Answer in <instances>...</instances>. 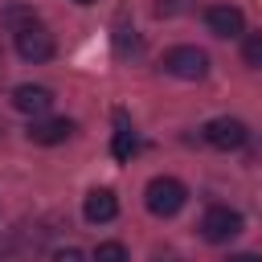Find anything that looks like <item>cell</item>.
Returning <instances> with one entry per match:
<instances>
[{
	"instance_id": "cell-9",
	"label": "cell",
	"mask_w": 262,
	"mask_h": 262,
	"mask_svg": "<svg viewBox=\"0 0 262 262\" xmlns=\"http://www.w3.org/2000/svg\"><path fill=\"white\" fill-rule=\"evenodd\" d=\"M115 213H119V201H115L111 188H90V192H86L82 217H86L90 225H106V221H115Z\"/></svg>"
},
{
	"instance_id": "cell-10",
	"label": "cell",
	"mask_w": 262,
	"mask_h": 262,
	"mask_svg": "<svg viewBox=\"0 0 262 262\" xmlns=\"http://www.w3.org/2000/svg\"><path fill=\"white\" fill-rule=\"evenodd\" d=\"M115 123H119V131H115V143H111V151H115V160H131L135 151H139V139H135V131L127 127V115L123 111H115Z\"/></svg>"
},
{
	"instance_id": "cell-19",
	"label": "cell",
	"mask_w": 262,
	"mask_h": 262,
	"mask_svg": "<svg viewBox=\"0 0 262 262\" xmlns=\"http://www.w3.org/2000/svg\"><path fill=\"white\" fill-rule=\"evenodd\" d=\"M0 78H4V53H0Z\"/></svg>"
},
{
	"instance_id": "cell-11",
	"label": "cell",
	"mask_w": 262,
	"mask_h": 262,
	"mask_svg": "<svg viewBox=\"0 0 262 262\" xmlns=\"http://www.w3.org/2000/svg\"><path fill=\"white\" fill-rule=\"evenodd\" d=\"M0 25H4L8 33H20V29L37 25V12H33L29 4H8V8H0Z\"/></svg>"
},
{
	"instance_id": "cell-21",
	"label": "cell",
	"mask_w": 262,
	"mask_h": 262,
	"mask_svg": "<svg viewBox=\"0 0 262 262\" xmlns=\"http://www.w3.org/2000/svg\"><path fill=\"white\" fill-rule=\"evenodd\" d=\"M0 135H4V123H0Z\"/></svg>"
},
{
	"instance_id": "cell-5",
	"label": "cell",
	"mask_w": 262,
	"mask_h": 262,
	"mask_svg": "<svg viewBox=\"0 0 262 262\" xmlns=\"http://www.w3.org/2000/svg\"><path fill=\"white\" fill-rule=\"evenodd\" d=\"M16 37V53L25 57V61H49L53 57V37L45 33V25L37 20V25H29V29H20V33H12Z\"/></svg>"
},
{
	"instance_id": "cell-4",
	"label": "cell",
	"mask_w": 262,
	"mask_h": 262,
	"mask_svg": "<svg viewBox=\"0 0 262 262\" xmlns=\"http://www.w3.org/2000/svg\"><path fill=\"white\" fill-rule=\"evenodd\" d=\"M201 135H205V143H209V147H217V151H237V147L250 139L246 123H242V119H229V115L209 119V123L201 127Z\"/></svg>"
},
{
	"instance_id": "cell-2",
	"label": "cell",
	"mask_w": 262,
	"mask_h": 262,
	"mask_svg": "<svg viewBox=\"0 0 262 262\" xmlns=\"http://www.w3.org/2000/svg\"><path fill=\"white\" fill-rule=\"evenodd\" d=\"M164 70H168L172 78L196 82V78H205V74H209V53H205V49H196V45H176V49H168V53H164Z\"/></svg>"
},
{
	"instance_id": "cell-6",
	"label": "cell",
	"mask_w": 262,
	"mask_h": 262,
	"mask_svg": "<svg viewBox=\"0 0 262 262\" xmlns=\"http://www.w3.org/2000/svg\"><path fill=\"white\" fill-rule=\"evenodd\" d=\"M12 106H16L20 115H29V119H41V115L53 106V90H49V86H33V82H25V86L12 90Z\"/></svg>"
},
{
	"instance_id": "cell-16",
	"label": "cell",
	"mask_w": 262,
	"mask_h": 262,
	"mask_svg": "<svg viewBox=\"0 0 262 262\" xmlns=\"http://www.w3.org/2000/svg\"><path fill=\"white\" fill-rule=\"evenodd\" d=\"M225 262H262V254H229Z\"/></svg>"
},
{
	"instance_id": "cell-12",
	"label": "cell",
	"mask_w": 262,
	"mask_h": 262,
	"mask_svg": "<svg viewBox=\"0 0 262 262\" xmlns=\"http://www.w3.org/2000/svg\"><path fill=\"white\" fill-rule=\"evenodd\" d=\"M139 49H143L139 33H135L131 25H119V29H115V53H119V57H131V53H139Z\"/></svg>"
},
{
	"instance_id": "cell-13",
	"label": "cell",
	"mask_w": 262,
	"mask_h": 262,
	"mask_svg": "<svg viewBox=\"0 0 262 262\" xmlns=\"http://www.w3.org/2000/svg\"><path fill=\"white\" fill-rule=\"evenodd\" d=\"M242 57H246V66H258V70H262V33H250V37H246Z\"/></svg>"
},
{
	"instance_id": "cell-20",
	"label": "cell",
	"mask_w": 262,
	"mask_h": 262,
	"mask_svg": "<svg viewBox=\"0 0 262 262\" xmlns=\"http://www.w3.org/2000/svg\"><path fill=\"white\" fill-rule=\"evenodd\" d=\"M74 4H94V0H74Z\"/></svg>"
},
{
	"instance_id": "cell-17",
	"label": "cell",
	"mask_w": 262,
	"mask_h": 262,
	"mask_svg": "<svg viewBox=\"0 0 262 262\" xmlns=\"http://www.w3.org/2000/svg\"><path fill=\"white\" fill-rule=\"evenodd\" d=\"M8 254H12V242H8V237H0V258H8Z\"/></svg>"
},
{
	"instance_id": "cell-14",
	"label": "cell",
	"mask_w": 262,
	"mask_h": 262,
	"mask_svg": "<svg viewBox=\"0 0 262 262\" xmlns=\"http://www.w3.org/2000/svg\"><path fill=\"white\" fill-rule=\"evenodd\" d=\"M94 262H127V250H123L119 242H102V246L94 250Z\"/></svg>"
},
{
	"instance_id": "cell-15",
	"label": "cell",
	"mask_w": 262,
	"mask_h": 262,
	"mask_svg": "<svg viewBox=\"0 0 262 262\" xmlns=\"http://www.w3.org/2000/svg\"><path fill=\"white\" fill-rule=\"evenodd\" d=\"M53 262H86V254L78 246H61V250H53Z\"/></svg>"
},
{
	"instance_id": "cell-1",
	"label": "cell",
	"mask_w": 262,
	"mask_h": 262,
	"mask_svg": "<svg viewBox=\"0 0 262 262\" xmlns=\"http://www.w3.org/2000/svg\"><path fill=\"white\" fill-rule=\"evenodd\" d=\"M188 201V188L176 180V176H151L147 188H143V205L151 217H176Z\"/></svg>"
},
{
	"instance_id": "cell-3",
	"label": "cell",
	"mask_w": 262,
	"mask_h": 262,
	"mask_svg": "<svg viewBox=\"0 0 262 262\" xmlns=\"http://www.w3.org/2000/svg\"><path fill=\"white\" fill-rule=\"evenodd\" d=\"M242 213L237 209H229V205H213L205 217H201V233H205V242H213V246H221V242H233L237 233H242Z\"/></svg>"
},
{
	"instance_id": "cell-7",
	"label": "cell",
	"mask_w": 262,
	"mask_h": 262,
	"mask_svg": "<svg viewBox=\"0 0 262 262\" xmlns=\"http://www.w3.org/2000/svg\"><path fill=\"white\" fill-rule=\"evenodd\" d=\"M205 25H209V33H217V37H242V33H246V16H242V8H233V4H213V8L205 12Z\"/></svg>"
},
{
	"instance_id": "cell-18",
	"label": "cell",
	"mask_w": 262,
	"mask_h": 262,
	"mask_svg": "<svg viewBox=\"0 0 262 262\" xmlns=\"http://www.w3.org/2000/svg\"><path fill=\"white\" fill-rule=\"evenodd\" d=\"M151 262H180V258H176V254H156Z\"/></svg>"
},
{
	"instance_id": "cell-8",
	"label": "cell",
	"mask_w": 262,
	"mask_h": 262,
	"mask_svg": "<svg viewBox=\"0 0 262 262\" xmlns=\"http://www.w3.org/2000/svg\"><path fill=\"white\" fill-rule=\"evenodd\" d=\"M25 135H29V143H41V147L66 143L74 135V119H33Z\"/></svg>"
}]
</instances>
